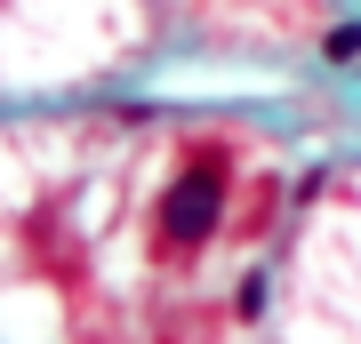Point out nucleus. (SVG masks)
<instances>
[{
	"label": "nucleus",
	"instance_id": "1",
	"mask_svg": "<svg viewBox=\"0 0 361 344\" xmlns=\"http://www.w3.org/2000/svg\"><path fill=\"white\" fill-rule=\"evenodd\" d=\"M217 224H225V160L201 153L177 184L161 192V241H169V248H201Z\"/></svg>",
	"mask_w": 361,
	"mask_h": 344
},
{
	"label": "nucleus",
	"instance_id": "2",
	"mask_svg": "<svg viewBox=\"0 0 361 344\" xmlns=\"http://www.w3.org/2000/svg\"><path fill=\"white\" fill-rule=\"evenodd\" d=\"M265 296H273V281H265V272H249V281L233 288V312H241V320H257V312H265Z\"/></svg>",
	"mask_w": 361,
	"mask_h": 344
},
{
	"label": "nucleus",
	"instance_id": "3",
	"mask_svg": "<svg viewBox=\"0 0 361 344\" xmlns=\"http://www.w3.org/2000/svg\"><path fill=\"white\" fill-rule=\"evenodd\" d=\"M322 49H329V64H353V56H361V25H337Z\"/></svg>",
	"mask_w": 361,
	"mask_h": 344
}]
</instances>
